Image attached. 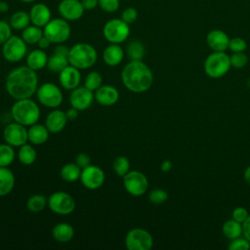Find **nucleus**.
I'll return each instance as SVG.
<instances>
[{
  "label": "nucleus",
  "mask_w": 250,
  "mask_h": 250,
  "mask_svg": "<svg viewBox=\"0 0 250 250\" xmlns=\"http://www.w3.org/2000/svg\"><path fill=\"white\" fill-rule=\"evenodd\" d=\"M94 95L95 100L104 106L115 104L119 99V92L112 85H102L95 91Z\"/></svg>",
  "instance_id": "obj_20"
},
{
  "label": "nucleus",
  "mask_w": 250,
  "mask_h": 250,
  "mask_svg": "<svg viewBox=\"0 0 250 250\" xmlns=\"http://www.w3.org/2000/svg\"><path fill=\"white\" fill-rule=\"evenodd\" d=\"M12 26L9 22L0 21V44H4L12 36Z\"/></svg>",
  "instance_id": "obj_44"
},
{
  "label": "nucleus",
  "mask_w": 250,
  "mask_h": 250,
  "mask_svg": "<svg viewBox=\"0 0 250 250\" xmlns=\"http://www.w3.org/2000/svg\"><path fill=\"white\" fill-rule=\"evenodd\" d=\"M249 216L248 214V211L244 208V207H236L233 209L232 211V214H231V217L233 220L239 222V223H243L246 218Z\"/></svg>",
  "instance_id": "obj_45"
},
{
  "label": "nucleus",
  "mask_w": 250,
  "mask_h": 250,
  "mask_svg": "<svg viewBox=\"0 0 250 250\" xmlns=\"http://www.w3.org/2000/svg\"><path fill=\"white\" fill-rule=\"evenodd\" d=\"M82 169L76 163H66L61 169V177L63 181L68 183L76 182L80 180Z\"/></svg>",
  "instance_id": "obj_27"
},
{
  "label": "nucleus",
  "mask_w": 250,
  "mask_h": 250,
  "mask_svg": "<svg viewBox=\"0 0 250 250\" xmlns=\"http://www.w3.org/2000/svg\"><path fill=\"white\" fill-rule=\"evenodd\" d=\"M15 175L8 167L0 166V196L8 195L15 187Z\"/></svg>",
  "instance_id": "obj_26"
},
{
  "label": "nucleus",
  "mask_w": 250,
  "mask_h": 250,
  "mask_svg": "<svg viewBox=\"0 0 250 250\" xmlns=\"http://www.w3.org/2000/svg\"><path fill=\"white\" fill-rule=\"evenodd\" d=\"M126 55L130 61H142L145 56V46L141 41L134 40L126 48Z\"/></svg>",
  "instance_id": "obj_33"
},
{
  "label": "nucleus",
  "mask_w": 250,
  "mask_h": 250,
  "mask_svg": "<svg viewBox=\"0 0 250 250\" xmlns=\"http://www.w3.org/2000/svg\"><path fill=\"white\" fill-rule=\"evenodd\" d=\"M3 138L4 141L12 146L20 147L28 141L26 126L18 122L8 124L3 130Z\"/></svg>",
  "instance_id": "obj_13"
},
{
  "label": "nucleus",
  "mask_w": 250,
  "mask_h": 250,
  "mask_svg": "<svg viewBox=\"0 0 250 250\" xmlns=\"http://www.w3.org/2000/svg\"><path fill=\"white\" fill-rule=\"evenodd\" d=\"M115 174L119 177H124L130 171V161L126 156H117L112 164Z\"/></svg>",
  "instance_id": "obj_36"
},
{
  "label": "nucleus",
  "mask_w": 250,
  "mask_h": 250,
  "mask_svg": "<svg viewBox=\"0 0 250 250\" xmlns=\"http://www.w3.org/2000/svg\"><path fill=\"white\" fill-rule=\"evenodd\" d=\"M59 81L62 88L65 90H73L80 85L81 73L80 69L68 64L59 73Z\"/></svg>",
  "instance_id": "obj_17"
},
{
  "label": "nucleus",
  "mask_w": 250,
  "mask_h": 250,
  "mask_svg": "<svg viewBox=\"0 0 250 250\" xmlns=\"http://www.w3.org/2000/svg\"><path fill=\"white\" fill-rule=\"evenodd\" d=\"M68 64H69V62H68L67 57L61 56V55L53 53V55L48 58V62H47L46 66L48 67V69L50 71L60 73Z\"/></svg>",
  "instance_id": "obj_32"
},
{
  "label": "nucleus",
  "mask_w": 250,
  "mask_h": 250,
  "mask_svg": "<svg viewBox=\"0 0 250 250\" xmlns=\"http://www.w3.org/2000/svg\"><path fill=\"white\" fill-rule=\"evenodd\" d=\"M105 180L104 172L102 168L96 165H89L88 167L82 169L80 181L82 185L88 189H98L100 188Z\"/></svg>",
  "instance_id": "obj_14"
},
{
  "label": "nucleus",
  "mask_w": 250,
  "mask_h": 250,
  "mask_svg": "<svg viewBox=\"0 0 250 250\" xmlns=\"http://www.w3.org/2000/svg\"><path fill=\"white\" fill-rule=\"evenodd\" d=\"M125 52L119 44L110 43L103 52V60L108 66L118 65L124 59Z\"/></svg>",
  "instance_id": "obj_22"
},
{
  "label": "nucleus",
  "mask_w": 250,
  "mask_h": 250,
  "mask_svg": "<svg viewBox=\"0 0 250 250\" xmlns=\"http://www.w3.org/2000/svg\"><path fill=\"white\" fill-rule=\"evenodd\" d=\"M49 130L47 127L43 124L35 123L27 129V136H28V141L35 146H40L45 144L48 141L49 138Z\"/></svg>",
  "instance_id": "obj_23"
},
{
  "label": "nucleus",
  "mask_w": 250,
  "mask_h": 250,
  "mask_svg": "<svg viewBox=\"0 0 250 250\" xmlns=\"http://www.w3.org/2000/svg\"><path fill=\"white\" fill-rule=\"evenodd\" d=\"M43 35L44 33L42 27H39L34 24L28 25L21 30V38L24 40L26 44L29 45L37 44Z\"/></svg>",
  "instance_id": "obj_28"
},
{
  "label": "nucleus",
  "mask_w": 250,
  "mask_h": 250,
  "mask_svg": "<svg viewBox=\"0 0 250 250\" xmlns=\"http://www.w3.org/2000/svg\"><path fill=\"white\" fill-rule=\"evenodd\" d=\"M0 2H1V0H0Z\"/></svg>",
  "instance_id": "obj_56"
},
{
  "label": "nucleus",
  "mask_w": 250,
  "mask_h": 250,
  "mask_svg": "<svg viewBox=\"0 0 250 250\" xmlns=\"http://www.w3.org/2000/svg\"><path fill=\"white\" fill-rule=\"evenodd\" d=\"M6 91L15 100L31 98L38 88L36 71L27 65H21L11 70L5 80Z\"/></svg>",
  "instance_id": "obj_1"
},
{
  "label": "nucleus",
  "mask_w": 250,
  "mask_h": 250,
  "mask_svg": "<svg viewBox=\"0 0 250 250\" xmlns=\"http://www.w3.org/2000/svg\"><path fill=\"white\" fill-rule=\"evenodd\" d=\"M103 34L109 43L120 44L129 37L130 27L121 19H112L104 25Z\"/></svg>",
  "instance_id": "obj_7"
},
{
  "label": "nucleus",
  "mask_w": 250,
  "mask_h": 250,
  "mask_svg": "<svg viewBox=\"0 0 250 250\" xmlns=\"http://www.w3.org/2000/svg\"><path fill=\"white\" fill-rule=\"evenodd\" d=\"M30 17L29 13L25 11H17L15 12L10 18V25L13 29L16 30H22L30 23Z\"/></svg>",
  "instance_id": "obj_30"
},
{
  "label": "nucleus",
  "mask_w": 250,
  "mask_h": 250,
  "mask_svg": "<svg viewBox=\"0 0 250 250\" xmlns=\"http://www.w3.org/2000/svg\"><path fill=\"white\" fill-rule=\"evenodd\" d=\"M67 117L65 111L61 109H53L50 111L45 120V126L52 134H57L62 131L66 125Z\"/></svg>",
  "instance_id": "obj_21"
},
{
  "label": "nucleus",
  "mask_w": 250,
  "mask_h": 250,
  "mask_svg": "<svg viewBox=\"0 0 250 250\" xmlns=\"http://www.w3.org/2000/svg\"><path fill=\"white\" fill-rule=\"evenodd\" d=\"M44 35L54 44H62L65 42L71 33L68 21L62 18L51 19V21L43 27Z\"/></svg>",
  "instance_id": "obj_6"
},
{
  "label": "nucleus",
  "mask_w": 250,
  "mask_h": 250,
  "mask_svg": "<svg viewBox=\"0 0 250 250\" xmlns=\"http://www.w3.org/2000/svg\"><path fill=\"white\" fill-rule=\"evenodd\" d=\"M103 77L98 71L89 72L84 79V86L91 91H96L99 87L102 86Z\"/></svg>",
  "instance_id": "obj_37"
},
{
  "label": "nucleus",
  "mask_w": 250,
  "mask_h": 250,
  "mask_svg": "<svg viewBox=\"0 0 250 250\" xmlns=\"http://www.w3.org/2000/svg\"><path fill=\"white\" fill-rule=\"evenodd\" d=\"M121 80L127 90L144 93L151 87L153 74L143 61H130L121 71Z\"/></svg>",
  "instance_id": "obj_2"
},
{
  "label": "nucleus",
  "mask_w": 250,
  "mask_h": 250,
  "mask_svg": "<svg viewBox=\"0 0 250 250\" xmlns=\"http://www.w3.org/2000/svg\"><path fill=\"white\" fill-rule=\"evenodd\" d=\"M229 250H247L250 249V241L246 237H237L234 239H231L229 245Z\"/></svg>",
  "instance_id": "obj_41"
},
{
  "label": "nucleus",
  "mask_w": 250,
  "mask_h": 250,
  "mask_svg": "<svg viewBox=\"0 0 250 250\" xmlns=\"http://www.w3.org/2000/svg\"><path fill=\"white\" fill-rule=\"evenodd\" d=\"M85 10H93L99 5V0H81Z\"/></svg>",
  "instance_id": "obj_49"
},
{
  "label": "nucleus",
  "mask_w": 250,
  "mask_h": 250,
  "mask_svg": "<svg viewBox=\"0 0 250 250\" xmlns=\"http://www.w3.org/2000/svg\"><path fill=\"white\" fill-rule=\"evenodd\" d=\"M230 65L229 56L226 52H214L204 62V71L211 78H221L228 73Z\"/></svg>",
  "instance_id": "obj_5"
},
{
  "label": "nucleus",
  "mask_w": 250,
  "mask_h": 250,
  "mask_svg": "<svg viewBox=\"0 0 250 250\" xmlns=\"http://www.w3.org/2000/svg\"><path fill=\"white\" fill-rule=\"evenodd\" d=\"M247 48V43L246 41L241 38V37H233L229 39V49L232 52V53H236V52H244Z\"/></svg>",
  "instance_id": "obj_40"
},
{
  "label": "nucleus",
  "mask_w": 250,
  "mask_h": 250,
  "mask_svg": "<svg viewBox=\"0 0 250 250\" xmlns=\"http://www.w3.org/2000/svg\"><path fill=\"white\" fill-rule=\"evenodd\" d=\"M9 11V4L5 1L0 2V12L1 13H6Z\"/></svg>",
  "instance_id": "obj_53"
},
{
  "label": "nucleus",
  "mask_w": 250,
  "mask_h": 250,
  "mask_svg": "<svg viewBox=\"0 0 250 250\" xmlns=\"http://www.w3.org/2000/svg\"><path fill=\"white\" fill-rule=\"evenodd\" d=\"M171 168H172V162L170 160H168V159L162 161V163L160 164V169L164 173L169 172L171 170Z\"/></svg>",
  "instance_id": "obj_52"
},
{
  "label": "nucleus",
  "mask_w": 250,
  "mask_h": 250,
  "mask_svg": "<svg viewBox=\"0 0 250 250\" xmlns=\"http://www.w3.org/2000/svg\"><path fill=\"white\" fill-rule=\"evenodd\" d=\"M242 234L250 241V215L242 223Z\"/></svg>",
  "instance_id": "obj_47"
},
{
  "label": "nucleus",
  "mask_w": 250,
  "mask_h": 250,
  "mask_svg": "<svg viewBox=\"0 0 250 250\" xmlns=\"http://www.w3.org/2000/svg\"><path fill=\"white\" fill-rule=\"evenodd\" d=\"M27 52L26 43L24 40L17 35H12L2 47L3 58L10 62H18L21 61Z\"/></svg>",
  "instance_id": "obj_11"
},
{
  "label": "nucleus",
  "mask_w": 250,
  "mask_h": 250,
  "mask_svg": "<svg viewBox=\"0 0 250 250\" xmlns=\"http://www.w3.org/2000/svg\"><path fill=\"white\" fill-rule=\"evenodd\" d=\"M68 53H69V49L62 44H58L54 49V54H58L61 56L68 57Z\"/></svg>",
  "instance_id": "obj_48"
},
{
  "label": "nucleus",
  "mask_w": 250,
  "mask_h": 250,
  "mask_svg": "<svg viewBox=\"0 0 250 250\" xmlns=\"http://www.w3.org/2000/svg\"><path fill=\"white\" fill-rule=\"evenodd\" d=\"M37 157L35 148L27 143L21 146L18 151V159L23 165H31L34 163Z\"/></svg>",
  "instance_id": "obj_29"
},
{
  "label": "nucleus",
  "mask_w": 250,
  "mask_h": 250,
  "mask_svg": "<svg viewBox=\"0 0 250 250\" xmlns=\"http://www.w3.org/2000/svg\"><path fill=\"white\" fill-rule=\"evenodd\" d=\"M137 18H138V11L133 7H128L124 9L121 14V20L128 24L135 22Z\"/></svg>",
  "instance_id": "obj_43"
},
{
  "label": "nucleus",
  "mask_w": 250,
  "mask_h": 250,
  "mask_svg": "<svg viewBox=\"0 0 250 250\" xmlns=\"http://www.w3.org/2000/svg\"><path fill=\"white\" fill-rule=\"evenodd\" d=\"M11 145L5 143L0 144V166L9 167L15 160L16 153Z\"/></svg>",
  "instance_id": "obj_35"
},
{
  "label": "nucleus",
  "mask_w": 250,
  "mask_h": 250,
  "mask_svg": "<svg viewBox=\"0 0 250 250\" xmlns=\"http://www.w3.org/2000/svg\"><path fill=\"white\" fill-rule=\"evenodd\" d=\"M223 233L229 239H234L242 235V224L232 218L223 225Z\"/></svg>",
  "instance_id": "obj_31"
},
{
  "label": "nucleus",
  "mask_w": 250,
  "mask_h": 250,
  "mask_svg": "<svg viewBox=\"0 0 250 250\" xmlns=\"http://www.w3.org/2000/svg\"><path fill=\"white\" fill-rule=\"evenodd\" d=\"M67 59L69 64L76 68L87 69L96 63L98 60V53L91 44L77 43L69 48Z\"/></svg>",
  "instance_id": "obj_4"
},
{
  "label": "nucleus",
  "mask_w": 250,
  "mask_h": 250,
  "mask_svg": "<svg viewBox=\"0 0 250 250\" xmlns=\"http://www.w3.org/2000/svg\"><path fill=\"white\" fill-rule=\"evenodd\" d=\"M48 56L43 49H34L26 56V65L33 70H40L47 65Z\"/></svg>",
  "instance_id": "obj_24"
},
{
  "label": "nucleus",
  "mask_w": 250,
  "mask_h": 250,
  "mask_svg": "<svg viewBox=\"0 0 250 250\" xmlns=\"http://www.w3.org/2000/svg\"><path fill=\"white\" fill-rule=\"evenodd\" d=\"M95 99V95L93 91L89 90L85 86H78L75 89L71 90L69 96L70 105L76 108L79 111H83L88 109Z\"/></svg>",
  "instance_id": "obj_15"
},
{
  "label": "nucleus",
  "mask_w": 250,
  "mask_h": 250,
  "mask_svg": "<svg viewBox=\"0 0 250 250\" xmlns=\"http://www.w3.org/2000/svg\"><path fill=\"white\" fill-rule=\"evenodd\" d=\"M50 44H51V41H50L45 35H43V36L41 37V39L38 41V43H37L38 47H39L40 49H43V50L47 49V48L50 46Z\"/></svg>",
  "instance_id": "obj_51"
},
{
  "label": "nucleus",
  "mask_w": 250,
  "mask_h": 250,
  "mask_svg": "<svg viewBox=\"0 0 250 250\" xmlns=\"http://www.w3.org/2000/svg\"><path fill=\"white\" fill-rule=\"evenodd\" d=\"M20 1L23 3H32V2H35L36 0H20Z\"/></svg>",
  "instance_id": "obj_55"
},
{
  "label": "nucleus",
  "mask_w": 250,
  "mask_h": 250,
  "mask_svg": "<svg viewBox=\"0 0 250 250\" xmlns=\"http://www.w3.org/2000/svg\"><path fill=\"white\" fill-rule=\"evenodd\" d=\"M35 94L38 102L44 106L50 108L59 107L63 100L62 93L59 86L51 82H46L40 85Z\"/></svg>",
  "instance_id": "obj_8"
},
{
  "label": "nucleus",
  "mask_w": 250,
  "mask_h": 250,
  "mask_svg": "<svg viewBox=\"0 0 250 250\" xmlns=\"http://www.w3.org/2000/svg\"><path fill=\"white\" fill-rule=\"evenodd\" d=\"M78 112H79V110H77L76 108H74V107L71 106L70 108H68V109L65 111V114H66V117H67L68 120H74V119L77 118Z\"/></svg>",
  "instance_id": "obj_50"
},
{
  "label": "nucleus",
  "mask_w": 250,
  "mask_h": 250,
  "mask_svg": "<svg viewBox=\"0 0 250 250\" xmlns=\"http://www.w3.org/2000/svg\"><path fill=\"white\" fill-rule=\"evenodd\" d=\"M119 0H99V6L106 13H113L119 9Z\"/></svg>",
  "instance_id": "obj_42"
},
{
  "label": "nucleus",
  "mask_w": 250,
  "mask_h": 250,
  "mask_svg": "<svg viewBox=\"0 0 250 250\" xmlns=\"http://www.w3.org/2000/svg\"><path fill=\"white\" fill-rule=\"evenodd\" d=\"M58 11L61 18L67 21H73L79 20L84 14V7L81 0H62L59 4Z\"/></svg>",
  "instance_id": "obj_16"
},
{
  "label": "nucleus",
  "mask_w": 250,
  "mask_h": 250,
  "mask_svg": "<svg viewBox=\"0 0 250 250\" xmlns=\"http://www.w3.org/2000/svg\"><path fill=\"white\" fill-rule=\"evenodd\" d=\"M74 198L65 191L53 192L48 198V206L52 212L65 216L71 214L75 209Z\"/></svg>",
  "instance_id": "obj_10"
},
{
  "label": "nucleus",
  "mask_w": 250,
  "mask_h": 250,
  "mask_svg": "<svg viewBox=\"0 0 250 250\" xmlns=\"http://www.w3.org/2000/svg\"><path fill=\"white\" fill-rule=\"evenodd\" d=\"M152 246V235L145 229L135 228L126 233L125 247L128 250H149Z\"/></svg>",
  "instance_id": "obj_9"
},
{
  "label": "nucleus",
  "mask_w": 250,
  "mask_h": 250,
  "mask_svg": "<svg viewBox=\"0 0 250 250\" xmlns=\"http://www.w3.org/2000/svg\"><path fill=\"white\" fill-rule=\"evenodd\" d=\"M53 238L60 243H66L74 236V229L67 223H59L52 229Z\"/></svg>",
  "instance_id": "obj_25"
},
{
  "label": "nucleus",
  "mask_w": 250,
  "mask_h": 250,
  "mask_svg": "<svg viewBox=\"0 0 250 250\" xmlns=\"http://www.w3.org/2000/svg\"><path fill=\"white\" fill-rule=\"evenodd\" d=\"M75 163L81 168L84 169L86 167H88L89 165H91V158L87 153L81 152L79 154H77L76 158H75Z\"/></svg>",
  "instance_id": "obj_46"
},
{
  "label": "nucleus",
  "mask_w": 250,
  "mask_h": 250,
  "mask_svg": "<svg viewBox=\"0 0 250 250\" xmlns=\"http://www.w3.org/2000/svg\"><path fill=\"white\" fill-rule=\"evenodd\" d=\"M29 17L32 24L44 27L51 21L52 13L46 4L36 3L29 10Z\"/></svg>",
  "instance_id": "obj_19"
},
{
  "label": "nucleus",
  "mask_w": 250,
  "mask_h": 250,
  "mask_svg": "<svg viewBox=\"0 0 250 250\" xmlns=\"http://www.w3.org/2000/svg\"><path fill=\"white\" fill-rule=\"evenodd\" d=\"M230 59V65L235 68H242L248 63V57L244 52H236L232 53L229 56Z\"/></svg>",
  "instance_id": "obj_39"
},
{
  "label": "nucleus",
  "mask_w": 250,
  "mask_h": 250,
  "mask_svg": "<svg viewBox=\"0 0 250 250\" xmlns=\"http://www.w3.org/2000/svg\"><path fill=\"white\" fill-rule=\"evenodd\" d=\"M244 179L250 185V166L247 167L246 170L244 171Z\"/></svg>",
  "instance_id": "obj_54"
},
{
  "label": "nucleus",
  "mask_w": 250,
  "mask_h": 250,
  "mask_svg": "<svg viewBox=\"0 0 250 250\" xmlns=\"http://www.w3.org/2000/svg\"><path fill=\"white\" fill-rule=\"evenodd\" d=\"M47 205L48 199L42 194H33L26 201V207L32 213L41 212Z\"/></svg>",
  "instance_id": "obj_34"
},
{
  "label": "nucleus",
  "mask_w": 250,
  "mask_h": 250,
  "mask_svg": "<svg viewBox=\"0 0 250 250\" xmlns=\"http://www.w3.org/2000/svg\"><path fill=\"white\" fill-rule=\"evenodd\" d=\"M123 185L126 191L133 196H141L145 194L148 188L146 176L137 170H130L123 177Z\"/></svg>",
  "instance_id": "obj_12"
},
{
  "label": "nucleus",
  "mask_w": 250,
  "mask_h": 250,
  "mask_svg": "<svg viewBox=\"0 0 250 250\" xmlns=\"http://www.w3.org/2000/svg\"><path fill=\"white\" fill-rule=\"evenodd\" d=\"M229 35L221 29H212L206 36L207 45L214 52H225L229 49Z\"/></svg>",
  "instance_id": "obj_18"
},
{
  "label": "nucleus",
  "mask_w": 250,
  "mask_h": 250,
  "mask_svg": "<svg viewBox=\"0 0 250 250\" xmlns=\"http://www.w3.org/2000/svg\"><path fill=\"white\" fill-rule=\"evenodd\" d=\"M11 115L15 122L29 127L38 122L40 108L30 98L16 100L11 107Z\"/></svg>",
  "instance_id": "obj_3"
},
{
  "label": "nucleus",
  "mask_w": 250,
  "mask_h": 250,
  "mask_svg": "<svg viewBox=\"0 0 250 250\" xmlns=\"http://www.w3.org/2000/svg\"><path fill=\"white\" fill-rule=\"evenodd\" d=\"M168 199V193L162 188H154L148 193V200L155 205H160Z\"/></svg>",
  "instance_id": "obj_38"
}]
</instances>
